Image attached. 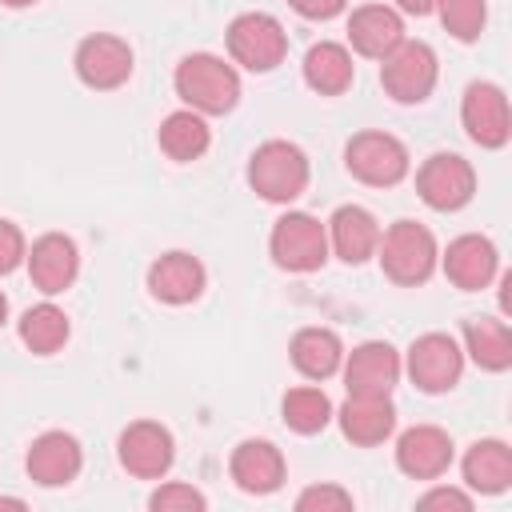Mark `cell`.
Returning a JSON list of instances; mask_svg holds the SVG:
<instances>
[{
	"label": "cell",
	"mask_w": 512,
	"mask_h": 512,
	"mask_svg": "<svg viewBox=\"0 0 512 512\" xmlns=\"http://www.w3.org/2000/svg\"><path fill=\"white\" fill-rule=\"evenodd\" d=\"M172 84H176V96L200 116H224L240 100V72L212 52H188L176 64Z\"/></svg>",
	"instance_id": "cell-1"
},
{
	"label": "cell",
	"mask_w": 512,
	"mask_h": 512,
	"mask_svg": "<svg viewBox=\"0 0 512 512\" xmlns=\"http://www.w3.org/2000/svg\"><path fill=\"white\" fill-rule=\"evenodd\" d=\"M308 156L292 140H264L248 156V184L268 204H292L308 188Z\"/></svg>",
	"instance_id": "cell-2"
},
{
	"label": "cell",
	"mask_w": 512,
	"mask_h": 512,
	"mask_svg": "<svg viewBox=\"0 0 512 512\" xmlns=\"http://www.w3.org/2000/svg\"><path fill=\"white\" fill-rule=\"evenodd\" d=\"M376 256H380L384 276L392 284H404V288L424 284L436 272V264H440L436 236L424 224H416V220H396L388 232H380Z\"/></svg>",
	"instance_id": "cell-3"
},
{
	"label": "cell",
	"mask_w": 512,
	"mask_h": 512,
	"mask_svg": "<svg viewBox=\"0 0 512 512\" xmlns=\"http://www.w3.org/2000/svg\"><path fill=\"white\" fill-rule=\"evenodd\" d=\"M344 168H348L360 184L392 188V184H400V180L408 176L412 156H408L404 140H396L392 132L368 128V132H356V136L344 144Z\"/></svg>",
	"instance_id": "cell-4"
},
{
	"label": "cell",
	"mask_w": 512,
	"mask_h": 512,
	"mask_svg": "<svg viewBox=\"0 0 512 512\" xmlns=\"http://www.w3.org/2000/svg\"><path fill=\"white\" fill-rule=\"evenodd\" d=\"M228 56L248 72H272L288 56V32L272 12H240L228 24Z\"/></svg>",
	"instance_id": "cell-5"
},
{
	"label": "cell",
	"mask_w": 512,
	"mask_h": 512,
	"mask_svg": "<svg viewBox=\"0 0 512 512\" xmlns=\"http://www.w3.org/2000/svg\"><path fill=\"white\" fill-rule=\"evenodd\" d=\"M440 64L432 44L424 40H400L384 60H380V84L396 104H424L436 88Z\"/></svg>",
	"instance_id": "cell-6"
},
{
	"label": "cell",
	"mask_w": 512,
	"mask_h": 512,
	"mask_svg": "<svg viewBox=\"0 0 512 512\" xmlns=\"http://www.w3.org/2000/svg\"><path fill=\"white\" fill-rule=\"evenodd\" d=\"M268 252L284 272H316L328 260V228L308 212H284L272 224Z\"/></svg>",
	"instance_id": "cell-7"
},
{
	"label": "cell",
	"mask_w": 512,
	"mask_h": 512,
	"mask_svg": "<svg viewBox=\"0 0 512 512\" xmlns=\"http://www.w3.org/2000/svg\"><path fill=\"white\" fill-rule=\"evenodd\" d=\"M404 368H408V376L420 392L440 396V392L456 388V380L464 372V348L448 332H424V336L412 340Z\"/></svg>",
	"instance_id": "cell-8"
},
{
	"label": "cell",
	"mask_w": 512,
	"mask_h": 512,
	"mask_svg": "<svg viewBox=\"0 0 512 512\" xmlns=\"http://www.w3.org/2000/svg\"><path fill=\"white\" fill-rule=\"evenodd\" d=\"M460 124H464L472 144L504 148L512 136V112H508L504 88L492 80H472L464 88V100H460Z\"/></svg>",
	"instance_id": "cell-9"
},
{
	"label": "cell",
	"mask_w": 512,
	"mask_h": 512,
	"mask_svg": "<svg viewBox=\"0 0 512 512\" xmlns=\"http://www.w3.org/2000/svg\"><path fill=\"white\" fill-rule=\"evenodd\" d=\"M416 192H420V200H424L428 208H436V212H456V208H464V204L472 200V192H476V172H472V164H468L464 156H456V152H432V156L420 164V172H416Z\"/></svg>",
	"instance_id": "cell-10"
},
{
	"label": "cell",
	"mask_w": 512,
	"mask_h": 512,
	"mask_svg": "<svg viewBox=\"0 0 512 512\" xmlns=\"http://www.w3.org/2000/svg\"><path fill=\"white\" fill-rule=\"evenodd\" d=\"M116 456H120V468L128 476H140V480H160L172 460H176V440L164 424L156 420H136L120 432L116 440Z\"/></svg>",
	"instance_id": "cell-11"
},
{
	"label": "cell",
	"mask_w": 512,
	"mask_h": 512,
	"mask_svg": "<svg viewBox=\"0 0 512 512\" xmlns=\"http://www.w3.org/2000/svg\"><path fill=\"white\" fill-rule=\"evenodd\" d=\"M72 64H76L80 84H88L96 92H112L132 76V48H128V40H120L112 32H92L76 44Z\"/></svg>",
	"instance_id": "cell-12"
},
{
	"label": "cell",
	"mask_w": 512,
	"mask_h": 512,
	"mask_svg": "<svg viewBox=\"0 0 512 512\" xmlns=\"http://www.w3.org/2000/svg\"><path fill=\"white\" fill-rule=\"evenodd\" d=\"M24 468L28 476L40 484V488H64L80 476L84 468V448L72 432H40L32 444H28V456H24Z\"/></svg>",
	"instance_id": "cell-13"
},
{
	"label": "cell",
	"mask_w": 512,
	"mask_h": 512,
	"mask_svg": "<svg viewBox=\"0 0 512 512\" xmlns=\"http://www.w3.org/2000/svg\"><path fill=\"white\" fill-rule=\"evenodd\" d=\"M344 368V384L348 392H368V396H388L400 380V352L388 340H364L348 352Z\"/></svg>",
	"instance_id": "cell-14"
},
{
	"label": "cell",
	"mask_w": 512,
	"mask_h": 512,
	"mask_svg": "<svg viewBox=\"0 0 512 512\" xmlns=\"http://www.w3.org/2000/svg\"><path fill=\"white\" fill-rule=\"evenodd\" d=\"M440 264H444V276H448L456 288L480 292V288L492 284V276H496V268H500V252H496V244H492L488 236L464 232V236H456V240L444 248Z\"/></svg>",
	"instance_id": "cell-15"
},
{
	"label": "cell",
	"mask_w": 512,
	"mask_h": 512,
	"mask_svg": "<svg viewBox=\"0 0 512 512\" xmlns=\"http://www.w3.org/2000/svg\"><path fill=\"white\" fill-rule=\"evenodd\" d=\"M28 276L44 296H60L64 288H72L76 272H80V252L76 240L64 232H44L32 248H28Z\"/></svg>",
	"instance_id": "cell-16"
},
{
	"label": "cell",
	"mask_w": 512,
	"mask_h": 512,
	"mask_svg": "<svg viewBox=\"0 0 512 512\" xmlns=\"http://www.w3.org/2000/svg\"><path fill=\"white\" fill-rule=\"evenodd\" d=\"M452 464V436L436 424H416L396 440V468L412 480H436Z\"/></svg>",
	"instance_id": "cell-17"
},
{
	"label": "cell",
	"mask_w": 512,
	"mask_h": 512,
	"mask_svg": "<svg viewBox=\"0 0 512 512\" xmlns=\"http://www.w3.org/2000/svg\"><path fill=\"white\" fill-rule=\"evenodd\" d=\"M208 284L204 264L192 252H164L148 264V292L160 304H192Z\"/></svg>",
	"instance_id": "cell-18"
},
{
	"label": "cell",
	"mask_w": 512,
	"mask_h": 512,
	"mask_svg": "<svg viewBox=\"0 0 512 512\" xmlns=\"http://www.w3.org/2000/svg\"><path fill=\"white\" fill-rule=\"evenodd\" d=\"M344 440L360 444V448H376L392 436L396 428V408L388 396H368V392H348V400L336 412Z\"/></svg>",
	"instance_id": "cell-19"
},
{
	"label": "cell",
	"mask_w": 512,
	"mask_h": 512,
	"mask_svg": "<svg viewBox=\"0 0 512 512\" xmlns=\"http://www.w3.org/2000/svg\"><path fill=\"white\" fill-rule=\"evenodd\" d=\"M324 228H328V252H336L344 264H364V260L376 256L380 224H376V216L368 208L340 204Z\"/></svg>",
	"instance_id": "cell-20"
},
{
	"label": "cell",
	"mask_w": 512,
	"mask_h": 512,
	"mask_svg": "<svg viewBox=\"0 0 512 512\" xmlns=\"http://www.w3.org/2000/svg\"><path fill=\"white\" fill-rule=\"evenodd\" d=\"M228 472H232L240 492L268 496V492H276L284 484V456H280V448L272 440H240L232 448Z\"/></svg>",
	"instance_id": "cell-21"
},
{
	"label": "cell",
	"mask_w": 512,
	"mask_h": 512,
	"mask_svg": "<svg viewBox=\"0 0 512 512\" xmlns=\"http://www.w3.org/2000/svg\"><path fill=\"white\" fill-rule=\"evenodd\" d=\"M400 40H404V20L388 4H364L348 16V44L368 60H384Z\"/></svg>",
	"instance_id": "cell-22"
},
{
	"label": "cell",
	"mask_w": 512,
	"mask_h": 512,
	"mask_svg": "<svg viewBox=\"0 0 512 512\" xmlns=\"http://www.w3.org/2000/svg\"><path fill=\"white\" fill-rule=\"evenodd\" d=\"M460 468H464V484L472 492L496 496V492H504L512 484V448L504 440H496V436L476 440V444H468Z\"/></svg>",
	"instance_id": "cell-23"
},
{
	"label": "cell",
	"mask_w": 512,
	"mask_h": 512,
	"mask_svg": "<svg viewBox=\"0 0 512 512\" xmlns=\"http://www.w3.org/2000/svg\"><path fill=\"white\" fill-rule=\"evenodd\" d=\"M156 144H160V152H164L168 160H176V164H192V160H200V156L208 152V144H212V128H208V120H204L200 112L180 108V112H168V116L160 120V128H156Z\"/></svg>",
	"instance_id": "cell-24"
},
{
	"label": "cell",
	"mask_w": 512,
	"mask_h": 512,
	"mask_svg": "<svg viewBox=\"0 0 512 512\" xmlns=\"http://www.w3.org/2000/svg\"><path fill=\"white\" fill-rule=\"evenodd\" d=\"M288 356H292L300 376L328 380L344 364V344H340V336L332 328H300L292 336V344H288Z\"/></svg>",
	"instance_id": "cell-25"
},
{
	"label": "cell",
	"mask_w": 512,
	"mask_h": 512,
	"mask_svg": "<svg viewBox=\"0 0 512 512\" xmlns=\"http://www.w3.org/2000/svg\"><path fill=\"white\" fill-rule=\"evenodd\" d=\"M356 76V64H352V52L336 40H320L304 52V84L320 96H340Z\"/></svg>",
	"instance_id": "cell-26"
},
{
	"label": "cell",
	"mask_w": 512,
	"mask_h": 512,
	"mask_svg": "<svg viewBox=\"0 0 512 512\" xmlns=\"http://www.w3.org/2000/svg\"><path fill=\"white\" fill-rule=\"evenodd\" d=\"M464 352L472 356L476 368L484 372H504L512 368V332L496 316H476L464 324Z\"/></svg>",
	"instance_id": "cell-27"
},
{
	"label": "cell",
	"mask_w": 512,
	"mask_h": 512,
	"mask_svg": "<svg viewBox=\"0 0 512 512\" xmlns=\"http://www.w3.org/2000/svg\"><path fill=\"white\" fill-rule=\"evenodd\" d=\"M68 316H64V308H56L52 300H44V304H32L24 316H20V340H24V348L28 352H36V356H52V352H60L64 344H68Z\"/></svg>",
	"instance_id": "cell-28"
},
{
	"label": "cell",
	"mask_w": 512,
	"mask_h": 512,
	"mask_svg": "<svg viewBox=\"0 0 512 512\" xmlns=\"http://www.w3.org/2000/svg\"><path fill=\"white\" fill-rule=\"evenodd\" d=\"M280 412H284V424L300 436H316L328 428L332 420V400L312 388V384H300V388H288L284 400H280Z\"/></svg>",
	"instance_id": "cell-29"
},
{
	"label": "cell",
	"mask_w": 512,
	"mask_h": 512,
	"mask_svg": "<svg viewBox=\"0 0 512 512\" xmlns=\"http://www.w3.org/2000/svg\"><path fill=\"white\" fill-rule=\"evenodd\" d=\"M436 16L448 28V36H456L460 44H472L480 40L488 24V4L484 0H436Z\"/></svg>",
	"instance_id": "cell-30"
},
{
	"label": "cell",
	"mask_w": 512,
	"mask_h": 512,
	"mask_svg": "<svg viewBox=\"0 0 512 512\" xmlns=\"http://www.w3.org/2000/svg\"><path fill=\"white\" fill-rule=\"evenodd\" d=\"M148 508H152V512H204L208 500H204L200 488H192V484H184V480H164V484L148 496Z\"/></svg>",
	"instance_id": "cell-31"
},
{
	"label": "cell",
	"mask_w": 512,
	"mask_h": 512,
	"mask_svg": "<svg viewBox=\"0 0 512 512\" xmlns=\"http://www.w3.org/2000/svg\"><path fill=\"white\" fill-rule=\"evenodd\" d=\"M352 508V492H344L340 484H312L296 496V512H348Z\"/></svg>",
	"instance_id": "cell-32"
},
{
	"label": "cell",
	"mask_w": 512,
	"mask_h": 512,
	"mask_svg": "<svg viewBox=\"0 0 512 512\" xmlns=\"http://www.w3.org/2000/svg\"><path fill=\"white\" fill-rule=\"evenodd\" d=\"M28 256L24 232L12 220H0V276H8L12 268H20V260Z\"/></svg>",
	"instance_id": "cell-33"
},
{
	"label": "cell",
	"mask_w": 512,
	"mask_h": 512,
	"mask_svg": "<svg viewBox=\"0 0 512 512\" xmlns=\"http://www.w3.org/2000/svg\"><path fill=\"white\" fill-rule=\"evenodd\" d=\"M416 504L420 508H456V512H468L472 508V496L460 492V488H428Z\"/></svg>",
	"instance_id": "cell-34"
},
{
	"label": "cell",
	"mask_w": 512,
	"mask_h": 512,
	"mask_svg": "<svg viewBox=\"0 0 512 512\" xmlns=\"http://www.w3.org/2000/svg\"><path fill=\"white\" fill-rule=\"evenodd\" d=\"M292 12H300L304 20H332L348 8V0H288Z\"/></svg>",
	"instance_id": "cell-35"
},
{
	"label": "cell",
	"mask_w": 512,
	"mask_h": 512,
	"mask_svg": "<svg viewBox=\"0 0 512 512\" xmlns=\"http://www.w3.org/2000/svg\"><path fill=\"white\" fill-rule=\"evenodd\" d=\"M400 4V12H412V16H428V12H436V0H396Z\"/></svg>",
	"instance_id": "cell-36"
},
{
	"label": "cell",
	"mask_w": 512,
	"mask_h": 512,
	"mask_svg": "<svg viewBox=\"0 0 512 512\" xmlns=\"http://www.w3.org/2000/svg\"><path fill=\"white\" fill-rule=\"evenodd\" d=\"M4 8H28V4H36V0H0Z\"/></svg>",
	"instance_id": "cell-37"
},
{
	"label": "cell",
	"mask_w": 512,
	"mask_h": 512,
	"mask_svg": "<svg viewBox=\"0 0 512 512\" xmlns=\"http://www.w3.org/2000/svg\"><path fill=\"white\" fill-rule=\"evenodd\" d=\"M0 508H24V500H8V496H0Z\"/></svg>",
	"instance_id": "cell-38"
},
{
	"label": "cell",
	"mask_w": 512,
	"mask_h": 512,
	"mask_svg": "<svg viewBox=\"0 0 512 512\" xmlns=\"http://www.w3.org/2000/svg\"><path fill=\"white\" fill-rule=\"evenodd\" d=\"M4 320H8V296L0 292V324H4Z\"/></svg>",
	"instance_id": "cell-39"
}]
</instances>
